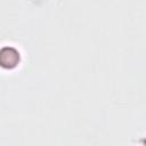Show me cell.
Instances as JSON below:
<instances>
[{
  "label": "cell",
  "mask_w": 146,
  "mask_h": 146,
  "mask_svg": "<svg viewBox=\"0 0 146 146\" xmlns=\"http://www.w3.org/2000/svg\"><path fill=\"white\" fill-rule=\"evenodd\" d=\"M19 62V52L14 47H3L0 49V66L13 68Z\"/></svg>",
  "instance_id": "1"
}]
</instances>
